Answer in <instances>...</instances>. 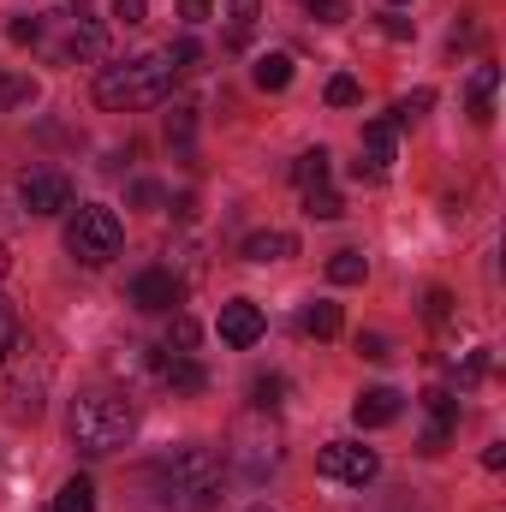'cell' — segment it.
Returning <instances> with one entry per match:
<instances>
[{
  "instance_id": "obj_9",
  "label": "cell",
  "mask_w": 506,
  "mask_h": 512,
  "mask_svg": "<svg viewBox=\"0 0 506 512\" xmlns=\"http://www.w3.org/2000/svg\"><path fill=\"white\" fill-rule=\"evenodd\" d=\"M227 465H239L251 483H262V477L280 465V441H274V429H268V435H239V447L227 453Z\"/></svg>"
},
{
  "instance_id": "obj_36",
  "label": "cell",
  "mask_w": 506,
  "mask_h": 512,
  "mask_svg": "<svg viewBox=\"0 0 506 512\" xmlns=\"http://www.w3.org/2000/svg\"><path fill=\"white\" fill-rule=\"evenodd\" d=\"M6 36L24 48V42H36V36H42V24H36V18H12V24H6Z\"/></svg>"
},
{
  "instance_id": "obj_16",
  "label": "cell",
  "mask_w": 506,
  "mask_h": 512,
  "mask_svg": "<svg viewBox=\"0 0 506 512\" xmlns=\"http://www.w3.org/2000/svg\"><path fill=\"white\" fill-rule=\"evenodd\" d=\"M328 167H334V155L316 143V149H304V155L292 161V185H298V191H310V185H328Z\"/></svg>"
},
{
  "instance_id": "obj_39",
  "label": "cell",
  "mask_w": 506,
  "mask_h": 512,
  "mask_svg": "<svg viewBox=\"0 0 506 512\" xmlns=\"http://www.w3.org/2000/svg\"><path fill=\"white\" fill-rule=\"evenodd\" d=\"M209 6H215V0H179V18H185V24H203Z\"/></svg>"
},
{
  "instance_id": "obj_46",
  "label": "cell",
  "mask_w": 506,
  "mask_h": 512,
  "mask_svg": "<svg viewBox=\"0 0 506 512\" xmlns=\"http://www.w3.org/2000/svg\"><path fill=\"white\" fill-rule=\"evenodd\" d=\"M393 6H405V0H393Z\"/></svg>"
},
{
  "instance_id": "obj_24",
  "label": "cell",
  "mask_w": 506,
  "mask_h": 512,
  "mask_svg": "<svg viewBox=\"0 0 506 512\" xmlns=\"http://www.w3.org/2000/svg\"><path fill=\"white\" fill-rule=\"evenodd\" d=\"M429 108H435V90H411L405 102H393V114H387V120H393V126H411V120H423Z\"/></svg>"
},
{
  "instance_id": "obj_28",
  "label": "cell",
  "mask_w": 506,
  "mask_h": 512,
  "mask_svg": "<svg viewBox=\"0 0 506 512\" xmlns=\"http://www.w3.org/2000/svg\"><path fill=\"white\" fill-rule=\"evenodd\" d=\"M280 393H286V382H280V376H256V382H251L256 411H274V405H280Z\"/></svg>"
},
{
  "instance_id": "obj_26",
  "label": "cell",
  "mask_w": 506,
  "mask_h": 512,
  "mask_svg": "<svg viewBox=\"0 0 506 512\" xmlns=\"http://www.w3.org/2000/svg\"><path fill=\"white\" fill-rule=\"evenodd\" d=\"M191 131H197V102H179V108L167 114V137H173V143H185Z\"/></svg>"
},
{
  "instance_id": "obj_41",
  "label": "cell",
  "mask_w": 506,
  "mask_h": 512,
  "mask_svg": "<svg viewBox=\"0 0 506 512\" xmlns=\"http://www.w3.org/2000/svg\"><path fill=\"white\" fill-rule=\"evenodd\" d=\"M447 304H453L447 292H429V304H423V316H429V322H441V316H447Z\"/></svg>"
},
{
  "instance_id": "obj_12",
  "label": "cell",
  "mask_w": 506,
  "mask_h": 512,
  "mask_svg": "<svg viewBox=\"0 0 506 512\" xmlns=\"http://www.w3.org/2000/svg\"><path fill=\"white\" fill-rule=\"evenodd\" d=\"M352 417H358V429H387L399 417V393L393 387H364L358 405H352Z\"/></svg>"
},
{
  "instance_id": "obj_45",
  "label": "cell",
  "mask_w": 506,
  "mask_h": 512,
  "mask_svg": "<svg viewBox=\"0 0 506 512\" xmlns=\"http://www.w3.org/2000/svg\"><path fill=\"white\" fill-rule=\"evenodd\" d=\"M72 6H84V0H72Z\"/></svg>"
},
{
  "instance_id": "obj_25",
  "label": "cell",
  "mask_w": 506,
  "mask_h": 512,
  "mask_svg": "<svg viewBox=\"0 0 506 512\" xmlns=\"http://www.w3.org/2000/svg\"><path fill=\"white\" fill-rule=\"evenodd\" d=\"M36 102V78H12L0 72V108H30Z\"/></svg>"
},
{
  "instance_id": "obj_35",
  "label": "cell",
  "mask_w": 506,
  "mask_h": 512,
  "mask_svg": "<svg viewBox=\"0 0 506 512\" xmlns=\"http://www.w3.org/2000/svg\"><path fill=\"white\" fill-rule=\"evenodd\" d=\"M114 18H120L126 30H137V24L149 18V0H114Z\"/></svg>"
},
{
  "instance_id": "obj_18",
  "label": "cell",
  "mask_w": 506,
  "mask_h": 512,
  "mask_svg": "<svg viewBox=\"0 0 506 512\" xmlns=\"http://www.w3.org/2000/svg\"><path fill=\"white\" fill-rule=\"evenodd\" d=\"M298 328H304V334H316V340H334V334H340V304H328V298H316V304H304V316H298Z\"/></svg>"
},
{
  "instance_id": "obj_31",
  "label": "cell",
  "mask_w": 506,
  "mask_h": 512,
  "mask_svg": "<svg viewBox=\"0 0 506 512\" xmlns=\"http://www.w3.org/2000/svg\"><path fill=\"white\" fill-rule=\"evenodd\" d=\"M167 60H173V72H185V66H197V60H203V48H197V36H179V42L167 48Z\"/></svg>"
},
{
  "instance_id": "obj_23",
  "label": "cell",
  "mask_w": 506,
  "mask_h": 512,
  "mask_svg": "<svg viewBox=\"0 0 506 512\" xmlns=\"http://www.w3.org/2000/svg\"><path fill=\"white\" fill-rule=\"evenodd\" d=\"M227 18H233V42H251L256 18H262V0H227Z\"/></svg>"
},
{
  "instance_id": "obj_14",
  "label": "cell",
  "mask_w": 506,
  "mask_h": 512,
  "mask_svg": "<svg viewBox=\"0 0 506 512\" xmlns=\"http://www.w3.org/2000/svg\"><path fill=\"white\" fill-rule=\"evenodd\" d=\"M102 54H108V30L90 24V18H78L72 36L60 42V60H102Z\"/></svg>"
},
{
  "instance_id": "obj_40",
  "label": "cell",
  "mask_w": 506,
  "mask_h": 512,
  "mask_svg": "<svg viewBox=\"0 0 506 512\" xmlns=\"http://www.w3.org/2000/svg\"><path fill=\"white\" fill-rule=\"evenodd\" d=\"M483 376H489V352H471V358H465V387L483 382Z\"/></svg>"
},
{
  "instance_id": "obj_8",
  "label": "cell",
  "mask_w": 506,
  "mask_h": 512,
  "mask_svg": "<svg viewBox=\"0 0 506 512\" xmlns=\"http://www.w3.org/2000/svg\"><path fill=\"white\" fill-rule=\"evenodd\" d=\"M393 131H399L393 120H370V126H364V161L352 167L364 185H381V179H387V167H393Z\"/></svg>"
},
{
  "instance_id": "obj_33",
  "label": "cell",
  "mask_w": 506,
  "mask_h": 512,
  "mask_svg": "<svg viewBox=\"0 0 506 512\" xmlns=\"http://www.w3.org/2000/svg\"><path fill=\"white\" fill-rule=\"evenodd\" d=\"M447 441H453V423H429V429H423V441H417V453H429V459H435V453H447Z\"/></svg>"
},
{
  "instance_id": "obj_6",
  "label": "cell",
  "mask_w": 506,
  "mask_h": 512,
  "mask_svg": "<svg viewBox=\"0 0 506 512\" xmlns=\"http://www.w3.org/2000/svg\"><path fill=\"white\" fill-rule=\"evenodd\" d=\"M18 203L30 215H60V209H72V179L60 167H30L18 179Z\"/></svg>"
},
{
  "instance_id": "obj_43",
  "label": "cell",
  "mask_w": 506,
  "mask_h": 512,
  "mask_svg": "<svg viewBox=\"0 0 506 512\" xmlns=\"http://www.w3.org/2000/svg\"><path fill=\"white\" fill-rule=\"evenodd\" d=\"M0 268H6V251H0Z\"/></svg>"
},
{
  "instance_id": "obj_20",
  "label": "cell",
  "mask_w": 506,
  "mask_h": 512,
  "mask_svg": "<svg viewBox=\"0 0 506 512\" xmlns=\"http://www.w3.org/2000/svg\"><path fill=\"white\" fill-rule=\"evenodd\" d=\"M364 274H370V256L364 251H334L328 256V280H334V286H358Z\"/></svg>"
},
{
  "instance_id": "obj_17",
  "label": "cell",
  "mask_w": 506,
  "mask_h": 512,
  "mask_svg": "<svg viewBox=\"0 0 506 512\" xmlns=\"http://www.w3.org/2000/svg\"><path fill=\"white\" fill-rule=\"evenodd\" d=\"M495 84H501L495 66H477V78H471V120H477V126L495 120Z\"/></svg>"
},
{
  "instance_id": "obj_29",
  "label": "cell",
  "mask_w": 506,
  "mask_h": 512,
  "mask_svg": "<svg viewBox=\"0 0 506 512\" xmlns=\"http://www.w3.org/2000/svg\"><path fill=\"white\" fill-rule=\"evenodd\" d=\"M18 352V316H12V304L0 298V364Z\"/></svg>"
},
{
  "instance_id": "obj_5",
  "label": "cell",
  "mask_w": 506,
  "mask_h": 512,
  "mask_svg": "<svg viewBox=\"0 0 506 512\" xmlns=\"http://www.w3.org/2000/svg\"><path fill=\"white\" fill-rule=\"evenodd\" d=\"M316 471H322L328 483L364 489V483H376L381 459H376V447H364V441H328V447L316 453Z\"/></svg>"
},
{
  "instance_id": "obj_13",
  "label": "cell",
  "mask_w": 506,
  "mask_h": 512,
  "mask_svg": "<svg viewBox=\"0 0 506 512\" xmlns=\"http://www.w3.org/2000/svg\"><path fill=\"white\" fill-rule=\"evenodd\" d=\"M0 405H6L12 423H30V417L42 411V376H36V382H30V376H12V382L0 387Z\"/></svg>"
},
{
  "instance_id": "obj_44",
  "label": "cell",
  "mask_w": 506,
  "mask_h": 512,
  "mask_svg": "<svg viewBox=\"0 0 506 512\" xmlns=\"http://www.w3.org/2000/svg\"><path fill=\"white\" fill-rule=\"evenodd\" d=\"M251 512H268V507H251Z\"/></svg>"
},
{
  "instance_id": "obj_7",
  "label": "cell",
  "mask_w": 506,
  "mask_h": 512,
  "mask_svg": "<svg viewBox=\"0 0 506 512\" xmlns=\"http://www.w3.org/2000/svg\"><path fill=\"white\" fill-rule=\"evenodd\" d=\"M179 298H185V286H179L173 268H143V274L131 280V304H137L143 316H167Z\"/></svg>"
},
{
  "instance_id": "obj_27",
  "label": "cell",
  "mask_w": 506,
  "mask_h": 512,
  "mask_svg": "<svg viewBox=\"0 0 506 512\" xmlns=\"http://www.w3.org/2000/svg\"><path fill=\"white\" fill-rule=\"evenodd\" d=\"M197 340H203V328H197L191 316H173V328H167V352H173V346H179V352H191Z\"/></svg>"
},
{
  "instance_id": "obj_32",
  "label": "cell",
  "mask_w": 506,
  "mask_h": 512,
  "mask_svg": "<svg viewBox=\"0 0 506 512\" xmlns=\"http://www.w3.org/2000/svg\"><path fill=\"white\" fill-rule=\"evenodd\" d=\"M352 102H358V78H346V72L328 78V108H352Z\"/></svg>"
},
{
  "instance_id": "obj_34",
  "label": "cell",
  "mask_w": 506,
  "mask_h": 512,
  "mask_svg": "<svg viewBox=\"0 0 506 512\" xmlns=\"http://www.w3.org/2000/svg\"><path fill=\"white\" fill-rule=\"evenodd\" d=\"M310 18H316V24H346L352 6H346V0H310Z\"/></svg>"
},
{
  "instance_id": "obj_38",
  "label": "cell",
  "mask_w": 506,
  "mask_h": 512,
  "mask_svg": "<svg viewBox=\"0 0 506 512\" xmlns=\"http://www.w3.org/2000/svg\"><path fill=\"white\" fill-rule=\"evenodd\" d=\"M131 203H137V209H155V203H161V185H149V179L131 185Z\"/></svg>"
},
{
  "instance_id": "obj_42",
  "label": "cell",
  "mask_w": 506,
  "mask_h": 512,
  "mask_svg": "<svg viewBox=\"0 0 506 512\" xmlns=\"http://www.w3.org/2000/svg\"><path fill=\"white\" fill-rule=\"evenodd\" d=\"M483 465H489V471H501V465H506V441H495V447H483Z\"/></svg>"
},
{
  "instance_id": "obj_22",
  "label": "cell",
  "mask_w": 506,
  "mask_h": 512,
  "mask_svg": "<svg viewBox=\"0 0 506 512\" xmlns=\"http://www.w3.org/2000/svg\"><path fill=\"white\" fill-rule=\"evenodd\" d=\"M304 215H310V221H340V215H346V203H340V191L310 185V191H304Z\"/></svg>"
},
{
  "instance_id": "obj_2",
  "label": "cell",
  "mask_w": 506,
  "mask_h": 512,
  "mask_svg": "<svg viewBox=\"0 0 506 512\" xmlns=\"http://www.w3.org/2000/svg\"><path fill=\"white\" fill-rule=\"evenodd\" d=\"M66 435H72L78 453L108 459V453H120L131 435H137V411H131V399H120V393H84V399H72Z\"/></svg>"
},
{
  "instance_id": "obj_10",
  "label": "cell",
  "mask_w": 506,
  "mask_h": 512,
  "mask_svg": "<svg viewBox=\"0 0 506 512\" xmlns=\"http://www.w3.org/2000/svg\"><path fill=\"white\" fill-rule=\"evenodd\" d=\"M149 376L167 387V393H203L209 387V376H203V364L191 358V352H173V358H155L149 364Z\"/></svg>"
},
{
  "instance_id": "obj_30",
  "label": "cell",
  "mask_w": 506,
  "mask_h": 512,
  "mask_svg": "<svg viewBox=\"0 0 506 512\" xmlns=\"http://www.w3.org/2000/svg\"><path fill=\"white\" fill-rule=\"evenodd\" d=\"M358 358L387 364V358H393V340H387V334H358Z\"/></svg>"
},
{
  "instance_id": "obj_21",
  "label": "cell",
  "mask_w": 506,
  "mask_h": 512,
  "mask_svg": "<svg viewBox=\"0 0 506 512\" xmlns=\"http://www.w3.org/2000/svg\"><path fill=\"white\" fill-rule=\"evenodd\" d=\"M54 512H96V483H90V477H72V483H60Z\"/></svg>"
},
{
  "instance_id": "obj_3",
  "label": "cell",
  "mask_w": 506,
  "mask_h": 512,
  "mask_svg": "<svg viewBox=\"0 0 506 512\" xmlns=\"http://www.w3.org/2000/svg\"><path fill=\"white\" fill-rule=\"evenodd\" d=\"M167 90H173V60H167V48L131 54V60L108 66V72L96 78V102L114 108V114H126V108H155V102H167Z\"/></svg>"
},
{
  "instance_id": "obj_37",
  "label": "cell",
  "mask_w": 506,
  "mask_h": 512,
  "mask_svg": "<svg viewBox=\"0 0 506 512\" xmlns=\"http://www.w3.org/2000/svg\"><path fill=\"white\" fill-rule=\"evenodd\" d=\"M381 30H387V36H393V42H405V36H411V30H417V24H411V18H399V12H387V18H381Z\"/></svg>"
},
{
  "instance_id": "obj_15",
  "label": "cell",
  "mask_w": 506,
  "mask_h": 512,
  "mask_svg": "<svg viewBox=\"0 0 506 512\" xmlns=\"http://www.w3.org/2000/svg\"><path fill=\"white\" fill-rule=\"evenodd\" d=\"M286 256H298V239L280 233V227H268V233H251V239H245V262H286Z\"/></svg>"
},
{
  "instance_id": "obj_19",
  "label": "cell",
  "mask_w": 506,
  "mask_h": 512,
  "mask_svg": "<svg viewBox=\"0 0 506 512\" xmlns=\"http://www.w3.org/2000/svg\"><path fill=\"white\" fill-rule=\"evenodd\" d=\"M251 78H256V90H286L292 84V54H256Z\"/></svg>"
},
{
  "instance_id": "obj_1",
  "label": "cell",
  "mask_w": 506,
  "mask_h": 512,
  "mask_svg": "<svg viewBox=\"0 0 506 512\" xmlns=\"http://www.w3.org/2000/svg\"><path fill=\"white\" fill-rule=\"evenodd\" d=\"M221 477H227V459L215 447H173L143 471V489L155 512H209L221 495Z\"/></svg>"
},
{
  "instance_id": "obj_11",
  "label": "cell",
  "mask_w": 506,
  "mask_h": 512,
  "mask_svg": "<svg viewBox=\"0 0 506 512\" xmlns=\"http://www.w3.org/2000/svg\"><path fill=\"white\" fill-rule=\"evenodd\" d=\"M221 340L227 346H256L262 340V310H256L251 298H233V304H221Z\"/></svg>"
},
{
  "instance_id": "obj_4",
  "label": "cell",
  "mask_w": 506,
  "mask_h": 512,
  "mask_svg": "<svg viewBox=\"0 0 506 512\" xmlns=\"http://www.w3.org/2000/svg\"><path fill=\"white\" fill-rule=\"evenodd\" d=\"M120 245H126V227H120V215L108 203H84L72 215V227H66V251L78 256L84 268H108L120 256Z\"/></svg>"
}]
</instances>
